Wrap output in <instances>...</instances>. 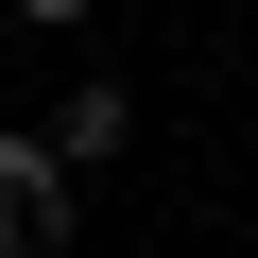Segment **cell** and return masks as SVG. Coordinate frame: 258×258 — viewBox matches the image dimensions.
<instances>
[{
    "mask_svg": "<svg viewBox=\"0 0 258 258\" xmlns=\"http://www.w3.org/2000/svg\"><path fill=\"white\" fill-rule=\"evenodd\" d=\"M69 224H86V172L35 120H0V258H69Z\"/></svg>",
    "mask_w": 258,
    "mask_h": 258,
    "instance_id": "obj_1",
    "label": "cell"
},
{
    "mask_svg": "<svg viewBox=\"0 0 258 258\" xmlns=\"http://www.w3.org/2000/svg\"><path fill=\"white\" fill-rule=\"evenodd\" d=\"M35 138H52L69 172H120V155H138V86H103V69H86V86H69L52 120H35Z\"/></svg>",
    "mask_w": 258,
    "mask_h": 258,
    "instance_id": "obj_2",
    "label": "cell"
},
{
    "mask_svg": "<svg viewBox=\"0 0 258 258\" xmlns=\"http://www.w3.org/2000/svg\"><path fill=\"white\" fill-rule=\"evenodd\" d=\"M86 18H103V0H18V35H86Z\"/></svg>",
    "mask_w": 258,
    "mask_h": 258,
    "instance_id": "obj_3",
    "label": "cell"
}]
</instances>
